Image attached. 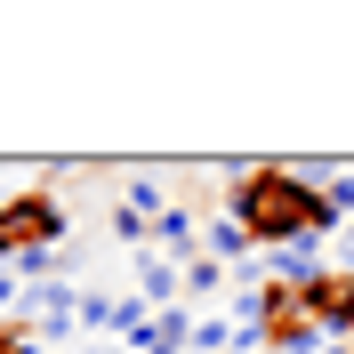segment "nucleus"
<instances>
[{"mask_svg":"<svg viewBox=\"0 0 354 354\" xmlns=\"http://www.w3.org/2000/svg\"><path fill=\"white\" fill-rule=\"evenodd\" d=\"M137 298H145V306H177V298H185V266H177L169 250H137Z\"/></svg>","mask_w":354,"mask_h":354,"instance_id":"20e7f679","label":"nucleus"},{"mask_svg":"<svg viewBox=\"0 0 354 354\" xmlns=\"http://www.w3.org/2000/svg\"><path fill=\"white\" fill-rule=\"evenodd\" d=\"M330 209H338V218H354V169L330 177Z\"/></svg>","mask_w":354,"mask_h":354,"instance_id":"6e6552de","label":"nucleus"},{"mask_svg":"<svg viewBox=\"0 0 354 354\" xmlns=\"http://www.w3.org/2000/svg\"><path fill=\"white\" fill-rule=\"evenodd\" d=\"M225 274H234V266H218V258H209V250H201V258L185 266V306H209V298H218V290H225Z\"/></svg>","mask_w":354,"mask_h":354,"instance_id":"423d86ee","label":"nucleus"},{"mask_svg":"<svg viewBox=\"0 0 354 354\" xmlns=\"http://www.w3.org/2000/svg\"><path fill=\"white\" fill-rule=\"evenodd\" d=\"M234 346V322H225V314H201L194 322V354H225Z\"/></svg>","mask_w":354,"mask_h":354,"instance_id":"0eeeda50","label":"nucleus"},{"mask_svg":"<svg viewBox=\"0 0 354 354\" xmlns=\"http://www.w3.org/2000/svg\"><path fill=\"white\" fill-rule=\"evenodd\" d=\"M121 354H129V346H121Z\"/></svg>","mask_w":354,"mask_h":354,"instance_id":"9d476101","label":"nucleus"},{"mask_svg":"<svg viewBox=\"0 0 354 354\" xmlns=\"http://www.w3.org/2000/svg\"><path fill=\"white\" fill-rule=\"evenodd\" d=\"M0 354H32V330L24 322H0Z\"/></svg>","mask_w":354,"mask_h":354,"instance_id":"1a4fd4ad","label":"nucleus"},{"mask_svg":"<svg viewBox=\"0 0 354 354\" xmlns=\"http://www.w3.org/2000/svg\"><path fill=\"white\" fill-rule=\"evenodd\" d=\"M306 298V314L322 322V338H354V266H338V274H322L314 290H298Z\"/></svg>","mask_w":354,"mask_h":354,"instance_id":"7ed1b4c3","label":"nucleus"},{"mask_svg":"<svg viewBox=\"0 0 354 354\" xmlns=\"http://www.w3.org/2000/svg\"><path fill=\"white\" fill-rule=\"evenodd\" d=\"M225 209L250 225V242H258V250H298V242H322V234L338 225L330 194H322V185H306L298 169H282V161L234 169V185H225Z\"/></svg>","mask_w":354,"mask_h":354,"instance_id":"f257e3e1","label":"nucleus"},{"mask_svg":"<svg viewBox=\"0 0 354 354\" xmlns=\"http://www.w3.org/2000/svg\"><path fill=\"white\" fill-rule=\"evenodd\" d=\"M32 250H65V201L57 194H17V201H0V258L17 266L32 258Z\"/></svg>","mask_w":354,"mask_h":354,"instance_id":"f03ea898","label":"nucleus"},{"mask_svg":"<svg viewBox=\"0 0 354 354\" xmlns=\"http://www.w3.org/2000/svg\"><path fill=\"white\" fill-rule=\"evenodd\" d=\"M201 250H209L218 266H250V250H258V242H250V225L234 218V209H218V218L201 225Z\"/></svg>","mask_w":354,"mask_h":354,"instance_id":"39448f33","label":"nucleus"}]
</instances>
